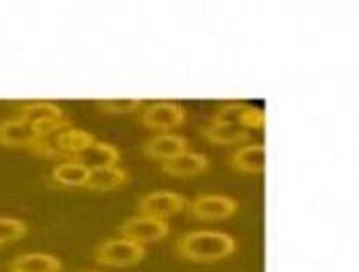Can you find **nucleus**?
<instances>
[{
	"mask_svg": "<svg viewBox=\"0 0 359 272\" xmlns=\"http://www.w3.org/2000/svg\"><path fill=\"white\" fill-rule=\"evenodd\" d=\"M177 252L189 262H218L236 252V240L224 231H189L177 242Z\"/></svg>",
	"mask_w": 359,
	"mask_h": 272,
	"instance_id": "nucleus-1",
	"label": "nucleus"
},
{
	"mask_svg": "<svg viewBox=\"0 0 359 272\" xmlns=\"http://www.w3.org/2000/svg\"><path fill=\"white\" fill-rule=\"evenodd\" d=\"M19 117L31 123L41 139H50L57 131L72 125L70 117L54 103H27V105H23Z\"/></svg>",
	"mask_w": 359,
	"mask_h": 272,
	"instance_id": "nucleus-2",
	"label": "nucleus"
},
{
	"mask_svg": "<svg viewBox=\"0 0 359 272\" xmlns=\"http://www.w3.org/2000/svg\"><path fill=\"white\" fill-rule=\"evenodd\" d=\"M146 256V248L136 244L126 238H111L105 240L95 250V260L103 266H113V269H126L142 262Z\"/></svg>",
	"mask_w": 359,
	"mask_h": 272,
	"instance_id": "nucleus-3",
	"label": "nucleus"
},
{
	"mask_svg": "<svg viewBox=\"0 0 359 272\" xmlns=\"http://www.w3.org/2000/svg\"><path fill=\"white\" fill-rule=\"evenodd\" d=\"M191 217L199 221H224L238 213V203L226 194H199L191 203H187Z\"/></svg>",
	"mask_w": 359,
	"mask_h": 272,
	"instance_id": "nucleus-4",
	"label": "nucleus"
},
{
	"mask_svg": "<svg viewBox=\"0 0 359 272\" xmlns=\"http://www.w3.org/2000/svg\"><path fill=\"white\" fill-rule=\"evenodd\" d=\"M187 209V199L181 192L154 191L144 194L138 203V211L142 215L166 221V217L183 213Z\"/></svg>",
	"mask_w": 359,
	"mask_h": 272,
	"instance_id": "nucleus-5",
	"label": "nucleus"
},
{
	"mask_svg": "<svg viewBox=\"0 0 359 272\" xmlns=\"http://www.w3.org/2000/svg\"><path fill=\"white\" fill-rule=\"evenodd\" d=\"M170 227L166 221L161 219L146 217V215H136V217L126 219L119 227V234L121 238L126 240H132L136 244H154V242H161L168 236Z\"/></svg>",
	"mask_w": 359,
	"mask_h": 272,
	"instance_id": "nucleus-6",
	"label": "nucleus"
},
{
	"mask_svg": "<svg viewBox=\"0 0 359 272\" xmlns=\"http://www.w3.org/2000/svg\"><path fill=\"white\" fill-rule=\"evenodd\" d=\"M187 121V113L177 103H152L142 113V125L152 131H170Z\"/></svg>",
	"mask_w": 359,
	"mask_h": 272,
	"instance_id": "nucleus-7",
	"label": "nucleus"
},
{
	"mask_svg": "<svg viewBox=\"0 0 359 272\" xmlns=\"http://www.w3.org/2000/svg\"><path fill=\"white\" fill-rule=\"evenodd\" d=\"M41 137L37 136V131L33 129V125L23 121L21 117L15 119H6L0 123V145L6 148H29L37 154L39 145H41Z\"/></svg>",
	"mask_w": 359,
	"mask_h": 272,
	"instance_id": "nucleus-8",
	"label": "nucleus"
},
{
	"mask_svg": "<svg viewBox=\"0 0 359 272\" xmlns=\"http://www.w3.org/2000/svg\"><path fill=\"white\" fill-rule=\"evenodd\" d=\"M121 160V152L107 141H99L95 139L86 150L81 154H76L72 158V162L81 164L86 170H97V168H109V166H117Z\"/></svg>",
	"mask_w": 359,
	"mask_h": 272,
	"instance_id": "nucleus-9",
	"label": "nucleus"
},
{
	"mask_svg": "<svg viewBox=\"0 0 359 272\" xmlns=\"http://www.w3.org/2000/svg\"><path fill=\"white\" fill-rule=\"evenodd\" d=\"M187 148H189V141L179 134H158L144 143V154L150 160L166 162V160L187 152Z\"/></svg>",
	"mask_w": 359,
	"mask_h": 272,
	"instance_id": "nucleus-10",
	"label": "nucleus"
},
{
	"mask_svg": "<svg viewBox=\"0 0 359 272\" xmlns=\"http://www.w3.org/2000/svg\"><path fill=\"white\" fill-rule=\"evenodd\" d=\"M210 168V160L203 154L197 152H183L170 160L163 162V172L175 178H189V176H197L201 172H205Z\"/></svg>",
	"mask_w": 359,
	"mask_h": 272,
	"instance_id": "nucleus-11",
	"label": "nucleus"
},
{
	"mask_svg": "<svg viewBox=\"0 0 359 272\" xmlns=\"http://www.w3.org/2000/svg\"><path fill=\"white\" fill-rule=\"evenodd\" d=\"M230 166L245 174H261L265 170V148L263 143H245L228 158Z\"/></svg>",
	"mask_w": 359,
	"mask_h": 272,
	"instance_id": "nucleus-12",
	"label": "nucleus"
},
{
	"mask_svg": "<svg viewBox=\"0 0 359 272\" xmlns=\"http://www.w3.org/2000/svg\"><path fill=\"white\" fill-rule=\"evenodd\" d=\"M62 271V260L52 254H41V252H29L19 254L11 262V272H60Z\"/></svg>",
	"mask_w": 359,
	"mask_h": 272,
	"instance_id": "nucleus-13",
	"label": "nucleus"
},
{
	"mask_svg": "<svg viewBox=\"0 0 359 272\" xmlns=\"http://www.w3.org/2000/svg\"><path fill=\"white\" fill-rule=\"evenodd\" d=\"M128 172L119 166H109V168H97L88 172V180L84 185V189L90 191H115L119 187H123L128 182Z\"/></svg>",
	"mask_w": 359,
	"mask_h": 272,
	"instance_id": "nucleus-14",
	"label": "nucleus"
},
{
	"mask_svg": "<svg viewBox=\"0 0 359 272\" xmlns=\"http://www.w3.org/2000/svg\"><path fill=\"white\" fill-rule=\"evenodd\" d=\"M88 172L84 166L81 164L72 162V160H66V162H60L52 170V182L57 187H64V189H76V187H84L86 180H88Z\"/></svg>",
	"mask_w": 359,
	"mask_h": 272,
	"instance_id": "nucleus-15",
	"label": "nucleus"
},
{
	"mask_svg": "<svg viewBox=\"0 0 359 272\" xmlns=\"http://www.w3.org/2000/svg\"><path fill=\"white\" fill-rule=\"evenodd\" d=\"M203 136L208 137V141L216 143V145H238L249 141L250 131L241 129L236 125H224V123H212L203 127Z\"/></svg>",
	"mask_w": 359,
	"mask_h": 272,
	"instance_id": "nucleus-16",
	"label": "nucleus"
},
{
	"mask_svg": "<svg viewBox=\"0 0 359 272\" xmlns=\"http://www.w3.org/2000/svg\"><path fill=\"white\" fill-rule=\"evenodd\" d=\"M27 223L21 219L0 217V245L19 242L27 236Z\"/></svg>",
	"mask_w": 359,
	"mask_h": 272,
	"instance_id": "nucleus-17",
	"label": "nucleus"
},
{
	"mask_svg": "<svg viewBox=\"0 0 359 272\" xmlns=\"http://www.w3.org/2000/svg\"><path fill=\"white\" fill-rule=\"evenodd\" d=\"M245 110H247L245 103H226L212 117V123H224V125H236V127H241V121H243Z\"/></svg>",
	"mask_w": 359,
	"mask_h": 272,
	"instance_id": "nucleus-18",
	"label": "nucleus"
},
{
	"mask_svg": "<svg viewBox=\"0 0 359 272\" xmlns=\"http://www.w3.org/2000/svg\"><path fill=\"white\" fill-rule=\"evenodd\" d=\"M142 107V101L134 99H123V101H99L97 109L107 113V115H130L136 113Z\"/></svg>",
	"mask_w": 359,
	"mask_h": 272,
	"instance_id": "nucleus-19",
	"label": "nucleus"
},
{
	"mask_svg": "<svg viewBox=\"0 0 359 272\" xmlns=\"http://www.w3.org/2000/svg\"><path fill=\"white\" fill-rule=\"evenodd\" d=\"M88 272H99V271H88Z\"/></svg>",
	"mask_w": 359,
	"mask_h": 272,
	"instance_id": "nucleus-20",
	"label": "nucleus"
}]
</instances>
